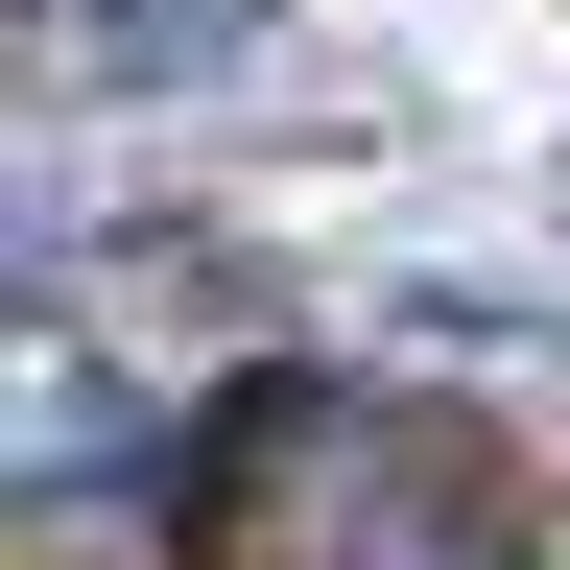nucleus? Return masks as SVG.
I'll use <instances>...</instances> for the list:
<instances>
[{
  "label": "nucleus",
  "instance_id": "f257e3e1",
  "mask_svg": "<svg viewBox=\"0 0 570 570\" xmlns=\"http://www.w3.org/2000/svg\"><path fill=\"white\" fill-rule=\"evenodd\" d=\"M333 570H523V499L452 428H333Z\"/></svg>",
  "mask_w": 570,
  "mask_h": 570
},
{
  "label": "nucleus",
  "instance_id": "f03ea898",
  "mask_svg": "<svg viewBox=\"0 0 570 570\" xmlns=\"http://www.w3.org/2000/svg\"><path fill=\"white\" fill-rule=\"evenodd\" d=\"M71 48H96L119 96H190V71H238V48H262V0H71Z\"/></svg>",
  "mask_w": 570,
  "mask_h": 570
}]
</instances>
